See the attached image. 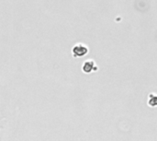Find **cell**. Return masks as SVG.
Here are the masks:
<instances>
[{
	"instance_id": "3957f363",
	"label": "cell",
	"mask_w": 157,
	"mask_h": 141,
	"mask_svg": "<svg viewBox=\"0 0 157 141\" xmlns=\"http://www.w3.org/2000/svg\"><path fill=\"white\" fill-rule=\"evenodd\" d=\"M148 104L150 105V107H157V95L155 94L149 95Z\"/></svg>"
},
{
	"instance_id": "7a4b0ae2",
	"label": "cell",
	"mask_w": 157,
	"mask_h": 141,
	"mask_svg": "<svg viewBox=\"0 0 157 141\" xmlns=\"http://www.w3.org/2000/svg\"><path fill=\"white\" fill-rule=\"evenodd\" d=\"M98 70V66L95 65V62L92 60L89 61H86L84 66H83V71L85 73H91L92 71H97Z\"/></svg>"
},
{
	"instance_id": "6da1fadb",
	"label": "cell",
	"mask_w": 157,
	"mask_h": 141,
	"mask_svg": "<svg viewBox=\"0 0 157 141\" xmlns=\"http://www.w3.org/2000/svg\"><path fill=\"white\" fill-rule=\"evenodd\" d=\"M72 53L75 57H82L88 53V49L86 45L79 43L74 46V48L72 49Z\"/></svg>"
}]
</instances>
